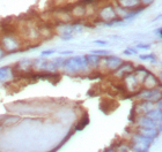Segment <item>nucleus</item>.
Segmentation results:
<instances>
[{"label": "nucleus", "instance_id": "a878e982", "mask_svg": "<svg viewBox=\"0 0 162 152\" xmlns=\"http://www.w3.org/2000/svg\"><path fill=\"white\" fill-rule=\"evenodd\" d=\"M154 0H142V2H145L146 5H150V4H152Z\"/></svg>", "mask_w": 162, "mask_h": 152}, {"label": "nucleus", "instance_id": "f257e3e1", "mask_svg": "<svg viewBox=\"0 0 162 152\" xmlns=\"http://www.w3.org/2000/svg\"><path fill=\"white\" fill-rule=\"evenodd\" d=\"M63 67H65V69L71 73H76V72L87 69L88 62H87L86 56H74V58H70L65 60Z\"/></svg>", "mask_w": 162, "mask_h": 152}, {"label": "nucleus", "instance_id": "2eb2a0df", "mask_svg": "<svg viewBox=\"0 0 162 152\" xmlns=\"http://www.w3.org/2000/svg\"><path fill=\"white\" fill-rule=\"evenodd\" d=\"M88 123H89V117H88V114H85V117H84L82 119L80 120V122L76 124V131L82 130L85 127H87V126H88Z\"/></svg>", "mask_w": 162, "mask_h": 152}, {"label": "nucleus", "instance_id": "ddd939ff", "mask_svg": "<svg viewBox=\"0 0 162 152\" xmlns=\"http://www.w3.org/2000/svg\"><path fill=\"white\" fill-rule=\"evenodd\" d=\"M86 59H87V62H88V66H96V65L100 64V59H101V56L92 53V54L87 55Z\"/></svg>", "mask_w": 162, "mask_h": 152}, {"label": "nucleus", "instance_id": "cd10ccee", "mask_svg": "<svg viewBox=\"0 0 162 152\" xmlns=\"http://www.w3.org/2000/svg\"><path fill=\"white\" fill-rule=\"evenodd\" d=\"M104 152H116V151H115L114 149H111V148H110V149H107V150H106Z\"/></svg>", "mask_w": 162, "mask_h": 152}, {"label": "nucleus", "instance_id": "1a4fd4ad", "mask_svg": "<svg viewBox=\"0 0 162 152\" xmlns=\"http://www.w3.org/2000/svg\"><path fill=\"white\" fill-rule=\"evenodd\" d=\"M100 16L102 17V20L104 21H111L112 19H115L116 16V12L114 11L112 7H106L104 9H102L100 13Z\"/></svg>", "mask_w": 162, "mask_h": 152}, {"label": "nucleus", "instance_id": "0eeeda50", "mask_svg": "<svg viewBox=\"0 0 162 152\" xmlns=\"http://www.w3.org/2000/svg\"><path fill=\"white\" fill-rule=\"evenodd\" d=\"M64 61L65 60L63 58H54V60L48 61V65H46V69H45V70H49V72L57 70V69H59L60 67H63Z\"/></svg>", "mask_w": 162, "mask_h": 152}, {"label": "nucleus", "instance_id": "bb28decb", "mask_svg": "<svg viewBox=\"0 0 162 152\" xmlns=\"http://www.w3.org/2000/svg\"><path fill=\"white\" fill-rule=\"evenodd\" d=\"M123 53H124V54H125V55H132V53H131V52H130L129 50H125V51H124V52H123Z\"/></svg>", "mask_w": 162, "mask_h": 152}, {"label": "nucleus", "instance_id": "dca6fc26", "mask_svg": "<svg viewBox=\"0 0 162 152\" xmlns=\"http://www.w3.org/2000/svg\"><path fill=\"white\" fill-rule=\"evenodd\" d=\"M11 75V67H2L0 68V82L5 81Z\"/></svg>", "mask_w": 162, "mask_h": 152}, {"label": "nucleus", "instance_id": "f8f14e48", "mask_svg": "<svg viewBox=\"0 0 162 152\" xmlns=\"http://www.w3.org/2000/svg\"><path fill=\"white\" fill-rule=\"evenodd\" d=\"M119 5L125 7V8H132L139 5V0H118Z\"/></svg>", "mask_w": 162, "mask_h": 152}, {"label": "nucleus", "instance_id": "aec40b11", "mask_svg": "<svg viewBox=\"0 0 162 152\" xmlns=\"http://www.w3.org/2000/svg\"><path fill=\"white\" fill-rule=\"evenodd\" d=\"M63 39L64 41H71V39H73V35L72 33H63Z\"/></svg>", "mask_w": 162, "mask_h": 152}, {"label": "nucleus", "instance_id": "20e7f679", "mask_svg": "<svg viewBox=\"0 0 162 152\" xmlns=\"http://www.w3.org/2000/svg\"><path fill=\"white\" fill-rule=\"evenodd\" d=\"M138 98H142L145 100H159L160 99V91L155 89H147L146 91H141L139 95H137Z\"/></svg>", "mask_w": 162, "mask_h": 152}, {"label": "nucleus", "instance_id": "f3484780", "mask_svg": "<svg viewBox=\"0 0 162 152\" xmlns=\"http://www.w3.org/2000/svg\"><path fill=\"white\" fill-rule=\"evenodd\" d=\"M48 61L46 59L44 58H40V59H36L34 61V66H36L38 69H46V65H48Z\"/></svg>", "mask_w": 162, "mask_h": 152}, {"label": "nucleus", "instance_id": "a211bd4d", "mask_svg": "<svg viewBox=\"0 0 162 152\" xmlns=\"http://www.w3.org/2000/svg\"><path fill=\"white\" fill-rule=\"evenodd\" d=\"M139 59L144 60V61H152V62L156 61V56L154 54H141L139 55Z\"/></svg>", "mask_w": 162, "mask_h": 152}, {"label": "nucleus", "instance_id": "9b49d317", "mask_svg": "<svg viewBox=\"0 0 162 152\" xmlns=\"http://www.w3.org/2000/svg\"><path fill=\"white\" fill-rule=\"evenodd\" d=\"M146 117H148V118H151V119L155 120V121H158V122H160L161 121V109H151V111H148L146 114H145Z\"/></svg>", "mask_w": 162, "mask_h": 152}, {"label": "nucleus", "instance_id": "7ed1b4c3", "mask_svg": "<svg viewBox=\"0 0 162 152\" xmlns=\"http://www.w3.org/2000/svg\"><path fill=\"white\" fill-rule=\"evenodd\" d=\"M100 62H103L109 69H117L119 66L123 64L122 59H119L117 56H104V58H101Z\"/></svg>", "mask_w": 162, "mask_h": 152}, {"label": "nucleus", "instance_id": "4468645a", "mask_svg": "<svg viewBox=\"0 0 162 152\" xmlns=\"http://www.w3.org/2000/svg\"><path fill=\"white\" fill-rule=\"evenodd\" d=\"M4 43H5L6 48H8V50H15L18 47L16 41L14 38H11V37H6L5 41H4Z\"/></svg>", "mask_w": 162, "mask_h": 152}, {"label": "nucleus", "instance_id": "5701e85b", "mask_svg": "<svg viewBox=\"0 0 162 152\" xmlns=\"http://www.w3.org/2000/svg\"><path fill=\"white\" fill-rule=\"evenodd\" d=\"M94 43H95V44H98V45H103V46L108 45V42H104V41H95Z\"/></svg>", "mask_w": 162, "mask_h": 152}, {"label": "nucleus", "instance_id": "9d476101", "mask_svg": "<svg viewBox=\"0 0 162 152\" xmlns=\"http://www.w3.org/2000/svg\"><path fill=\"white\" fill-rule=\"evenodd\" d=\"M153 107H154V103H152L151 100H145V101L140 103V104L137 106V109H138V111H140V112H145V113H147L148 111L153 109Z\"/></svg>", "mask_w": 162, "mask_h": 152}, {"label": "nucleus", "instance_id": "39448f33", "mask_svg": "<svg viewBox=\"0 0 162 152\" xmlns=\"http://www.w3.org/2000/svg\"><path fill=\"white\" fill-rule=\"evenodd\" d=\"M160 130L158 128H150V127H139L138 128V134H140L145 137H148V138H156L158 135H159Z\"/></svg>", "mask_w": 162, "mask_h": 152}, {"label": "nucleus", "instance_id": "6ab92c4d", "mask_svg": "<svg viewBox=\"0 0 162 152\" xmlns=\"http://www.w3.org/2000/svg\"><path fill=\"white\" fill-rule=\"evenodd\" d=\"M93 54H96V55H109L110 52L109 51H104V50H95V51H92Z\"/></svg>", "mask_w": 162, "mask_h": 152}, {"label": "nucleus", "instance_id": "6e6552de", "mask_svg": "<svg viewBox=\"0 0 162 152\" xmlns=\"http://www.w3.org/2000/svg\"><path fill=\"white\" fill-rule=\"evenodd\" d=\"M138 123H139L140 127H150V128H156V126H158V121L151 119L146 115L140 117L138 120Z\"/></svg>", "mask_w": 162, "mask_h": 152}, {"label": "nucleus", "instance_id": "f03ea898", "mask_svg": "<svg viewBox=\"0 0 162 152\" xmlns=\"http://www.w3.org/2000/svg\"><path fill=\"white\" fill-rule=\"evenodd\" d=\"M154 140L145 137L140 134H136L132 141V150L134 152H148V149L153 144Z\"/></svg>", "mask_w": 162, "mask_h": 152}, {"label": "nucleus", "instance_id": "4be33fe9", "mask_svg": "<svg viewBox=\"0 0 162 152\" xmlns=\"http://www.w3.org/2000/svg\"><path fill=\"white\" fill-rule=\"evenodd\" d=\"M54 53H56L54 50H50V51H43V52H42V55H43V56H46V55H51V54H54Z\"/></svg>", "mask_w": 162, "mask_h": 152}, {"label": "nucleus", "instance_id": "b1692460", "mask_svg": "<svg viewBox=\"0 0 162 152\" xmlns=\"http://www.w3.org/2000/svg\"><path fill=\"white\" fill-rule=\"evenodd\" d=\"M73 52L72 51H65V52H60V54L62 55H66V54H72Z\"/></svg>", "mask_w": 162, "mask_h": 152}, {"label": "nucleus", "instance_id": "c85d7f7f", "mask_svg": "<svg viewBox=\"0 0 162 152\" xmlns=\"http://www.w3.org/2000/svg\"><path fill=\"white\" fill-rule=\"evenodd\" d=\"M2 55H4V53H2V51H1V50H0V58H1V56H2Z\"/></svg>", "mask_w": 162, "mask_h": 152}, {"label": "nucleus", "instance_id": "423d86ee", "mask_svg": "<svg viewBox=\"0 0 162 152\" xmlns=\"http://www.w3.org/2000/svg\"><path fill=\"white\" fill-rule=\"evenodd\" d=\"M144 84H145V87L147 88V89H154L156 85L160 84V82L158 81V78L155 77V75L148 73L147 75L145 76V78H144Z\"/></svg>", "mask_w": 162, "mask_h": 152}, {"label": "nucleus", "instance_id": "393cba45", "mask_svg": "<svg viewBox=\"0 0 162 152\" xmlns=\"http://www.w3.org/2000/svg\"><path fill=\"white\" fill-rule=\"evenodd\" d=\"M155 33L159 35V38H161V37H162V35H161V28H159V29H158V30H156Z\"/></svg>", "mask_w": 162, "mask_h": 152}, {"label": "nucleus", "instance_id": "412c9836", "mask_svg": "<svg viewBox=\"0 0 162 152\" xmlns=\"http://www.w3.org/2000/svg\"><path fill=\"white\" fill-rule=\"evenodd\" d=\"M137 47L138 48H142V50H147V48L151 47V45L150 44H139V45H137Z\"/></svg>", "mask_w": 162, "mask_h": 152}]
</instances>
